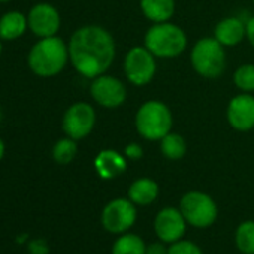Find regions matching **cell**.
I'll list each match as a JSON object with an SVG mask.
<instances>
[{
	"label": "cell",
	"mask_w": 254,
	"mask_h": 254,
	"mask_svg": "<svg viewBox=\"0 0 254 254\" xmlns=\"http://www.w3.org/2000/svg\"><path fill=\"white\" fill-rule=\"evenodd\" d=\"M253 3H254V0H253Z\"/></svg>",
	"instance_id": "836d02e7"
},
{
	"label": "cell",
	"mask_w": 254,
	"mask_h": 254,
	"mask_svg": "<svg viewBox=\"0 0 254 254\" xmlns=\"http://www.w3.org/2000/svg\"><path fill=\"white\" fill-rule=\"evenodd\" d=\"M214 38L223 47H235L245 38V23L238 17L223 18L214 29Z\"/></svg>",
	"instance_id": "9a60e30c"
},
{
	"label": "cell",
	"mask_w": 254,
	"mask_h": 254,
	"mask_svg": "<svg viewBox=\"0 0 254 254\" xmlns=\"http://www.w3.org/2000/svg\"><path fill=\"white\" fill-rule=\"evenodd\" d=\"M186 218L180 208L168 206L157 212L154 218V232L165 244H174L180 241L186 232Z\"/></svg>",
	"instance_id": "8fae6325"
},
{
	"label": "cell",
	"mask_w": 254,
	"mask_h": 254,
	"mask_svg": "<svg viewBox=\"0 0 254 254\" xmlns=\"http://www.w3.org/2000/svg\"><path fill=\"white\" fill-rule=\"evenodd\" d=\"M69 45L62 38H41L29 51L27 64L30 70L41 78L59 75L69 62Z\"/></svg>",
	"instance_id": "7a4b0ae2"
},
{
	"label": "cell",
	"mask_w": 254,
	"mask_h": 254,
	"mask_svg": "<svg viewBox=\"0 0 254 254\" xmlns=\"http://www.w3.org/2000/svg\"><path fill=\"white\" fill-rule=\"evenodd\" d=\"M94 169L102 180H114L126 172L127 162L115 150H102L94 159Z\"/></svg>",
	"instance_id": "5bb4252c"
},
{
	"label": "cell",
	"mask_w": 254,
	"mask_h": 254,
	"mask_svg": "<svg viewBox=\"0 0 254 254\" xmlns=\"http://www.w3.org/2000/svg\"><path fill=\"white\" fill-rule=\"evenodd\" d=\"M124 156H126L127 159H130V160H139V159H142V156H144V148H142L139 144L132 142V144H129V145H126V148H124Z\"/></svg>",
	"instance_id": "484cf974"
},
{
	"label": "cell",
	"mask_w": 254,
	"mask_h": 254,
	"mask_svg": "<svg viewBox=\"0 0 254 254\" xmlns=\"http://www.w3.org/2000/svg\"><path fill=\"white\" fill-rule=\"evenodd\" d=\"M191 66L203 78L214 79L226 70V51L224 47L212 36L199 39L190 54Z\"/></svg>",
	"instance_id": "5b68a950"
},
{
	"label": "cell",
	"mask_w": 254,
	"mask_h": 254,
	"mask_svg": "<svg viewBox=\"0 0 254 254\" xmlns=\"http://www.w3.org/2000/svg\"><path fill=\"white\" fill-rule=\"evenodd\" d=\"M227 121L238 132L254 129V97L250 93H241L227 105Z\"/></svg>",
	"instance_id": "4fadbf2b"
},
{
	"label": "cell",
	"mask_w": 254,
	"mask_h": 254,
	"mask_svg": "<svg viewBox=\"0 0 254 254\" xmlns=\"http://www.w3.org/2000/svg\"><path fill=\"white\" fill-rule=\"evenodd\" d=\"M90 94L97 105L108 109H115L126 102L127 90L118 78L103 73L93 79Z\"/></svg>",
	"instance_id": "30bf717a"
},
{
	"label": "cell",
	"mask_w": 254,
	"mask_h": 254,
	"mask_svg": "<svg viewBox=\"0 0 254 254\" xmlns=\"http://www.w3.org/2000/svg\"><path fill=\"white\" fill-rule=\"evenodd\" d=\"M69 59L78 73L94 79L111 67L115 59V41L102 26H82L69 41Z\"/></svg>",
	"instance_id": "6da1fadb"
},
{
	"label": "cell",
	"mask_w": 254,
	"mask_h": 254,
	"mask_svg": "<svg viewBox=\"0 0 254 254\" xmlns=\"http://www.w3.org/2000/svg\"><path fill=\"white\" fill-rule=\"evenodd\" d=\"M169 247H166V244L163 241L160 242H153L150 245H147V254H168Z\"/></svg>",
	"instance_id": "4316f807"
},
{
	"label": "cell",
	"mask_w": 254,
	"mask_h": 254,
	"mask_svg": "<svg viewBox=\"0 0 254 254\" xmlns=\"http://www.w3.org/2000/svg\"><path fill=\"white\" fill-rule=\"evenodd\" d=\"M3 156H5V142L0 138V160L3 159Z\"/></svg>",
	"instance_id": "f1b7e54d"
},
{
	"label": "cell",
	"mask_w": 254,
	"mask_h": 254,
	"mask_svg": "<svg viewBox=\"0 0 254 254\" xmlns=\"http://www.w3.org/2000/svg\"><path fill=\"white\" fill-rule=\"evenodd\" d=\"M0 54H2V39H0Z\"/></svg>",
	"instance_id": "4dcf8cb0"
},
{
	"label": "cell",
	"mask_w": 254,
	"mask_h": 254,
	"mask_svg": "<svg viewBox=\"0 0 254 254\" xmlns=\"http://www.w3.org/2000/svg\"><path fill=\"white\" fill-rule=\"evenodd\" d=\"M168 254H203L200 247L191 241L180 239L174 244H171Z\"/></svg>",
	"instance_id": "cb8c5ba5"
},
{
	"label": "cell",
	"mask_w": 254,
	"mask_h": 254,
	"mask_svg": "<svg viewBox=\"0 0 254 254\" xmlns=\"http://www.w3.org/2000/svg\"><path fill=\"white\" fill-rule=\"evenodd\" d=\"M135 126L144 139L160 141L172 129V112L166 103L148 100L139 106L135 117Z\"/></svg>",
	"instance_id": "277c9868"
},
{
	"label": "cell",
	"mask_w": 254,
	"mask_h": 254,
	"mask_svg": "<svg viewBox=\"0 0 254 254\" xmlns=\"http://www.w3.org/2000/svg\"><path fill=\"white\" fill-rule=\"evenodd\" d=\"M145 18L153 23H166L174 17L175 0H139Z\"/></svg>",
	"instance_id": "ac0fdd59"
},
{
	"label": "cell",
	"mask_w": 254,
	"mask_h": 254,
	"mask_svg": "<svg viewBox=\"0 0 254 254\" xmlns=\"http://www.w3.org/2000/svg\"><path fill=\"white\" fill-rule=\"evenodd\" d=\"M160 150L168 160H180L186 156L187 145L181 135L169 132L160 139Z\"/></svg>",
	"instance_id": "ffe728a7"
},
{
	"label": "cell",
	"mask_w": 254,
	"mask_h": 254,
	"mask_svg": "<svg viewBox=\"0 0 254 254\" xmlns=\"http://www.w3.org/2000/svg\"><path fill=\"white\" fill-rule=\"evenodd\" d=\"M27 29V17L18 11H9L0 18V39L3 41H17Z\"/></svg>",
	"instance_id": "e0dca14e"
},
{
	"label": "cell",
	"mask_w": 254,
	"mask_h": 254,
	"mask_svg": "<svg viewBox=\"0 0 254 254\" xmlns=\"http://www.w3.org/2000/svg\"><path fill=\"white\" fill-rule=\"evenodd\" d=\"M96 124V111L87 102H76L63 115L62 127L66 136L79 141L87 138Z\"/></svg>",
	"instance_id": "9c48e42d"
},
{
	"label": "cell",
	"mask_w": 254,
	"mask_h": 254,
	"mask_svg": "<svg viewBox=\"0 0 254 254\" xmlns=\"http://www.w3.org/2000/svg\"><path fill=\"white\" fill-rule=\"evenodd\" d=\"M144 45L157 59H174L187 48V36L177 24L154 23L145 33Z\"/></svg>",
	"instance_id": "3957f363"
},
{
	"label": "cell",
	"mask_w": 254,
	"mask_h": 254,
	"mask_svg": "<svg viewBox=\"0 0 254 254\" xmlns=\"http://www.w3.org/2000/svg\"><path fill=\"white\" fill-rule=\"evenodd\" d=\"M29 254H50V247L45 239H33L27 245Z\"/></svg>",
	"instance_id": "d4e9b609"
},
{
	"label": "cell",
	"mask_w": 254,
	"mask_h": 254,
	"mask_svg": "<svg viewBox=\"0 0 254 254\" xmlns=\"http://www.w3.org/2000/svg\"><path fill=\"white\" fill-rule=\"evenodd\" d=\"M235 244L241 253L254 254V221L253 220H247L236 227Z\"/></svg>",
	"instance_id": "44dd1931"
},
{
	"label": "cell",
	"mask_w": 254,
	"mask_h": 254,
	"mask_svg": "<svg viewBox=\"0 0 254 254\" xmlns=\"http://www.w3.org/2000/svg\"><path fill=\"white\" fill-rule=\"evenodd\" d=\"M27 24L38 38H51L60 29V14L50 3H38L29 11Z\"/></svg>",
	"instance_id": "7c38bea8"
},
{
	"label": "cell",
	"mask_w": 254,
	"mask_h": 254,
	"mask_svg": "<svg viewBox=\"0 0 254 254\" xmlns=\"http://www.w3.org/2000/svg\"><path fill=\"white\" fill-rule=\"evenodd\" d=\"M26 239H27V235H26V233H23V236H21V238L18 236V239H17V241H18V242H24Z\"/></svg>",
	"instance_id": "f546056e"
},
{
	"label": "cell",
	"mask_w": 254,
	"mask_h": 254,
	"mask_svg": "<svg viewBox=\"0 0 254 254\" xmlns=\"http://www.w3.org/2000/svg\"><path fill=\"white\" fill-rule=\"evenodd\" d=\"M0 120H2V112H0Z\"/></svg>",
	"instance_id": "d6a6232c"
},
{
	"label": "cell",
	"mask_w": 254,
	"mask_h": 254,
	"mask_svg": "<svg viewBox=\"0 0 254 254\" xmlns=\"http://www.w3.org/2000/svg\"><path fill=\"white\" fill-rule=\"evenodd\" d=\"M233 82L236 88L244 93L254 91V64H242L233 73Z\"/></svg>",
	"instance_id": "603a6c76"
},
{
	"label": "cell",
	"mask_w": 254,
	"mask_h": 254,
	"mask_svg": "<svg viewBox=\"0 0 254 254\" xmlns=\"http://www.w3.org/2000/svg\"><path fill=\"white\" fill-rule=\"evenodd\" d=\"M156 59L157 57L145 45L130 48L124 57L126 78L136 87H144L150 84L157 72Z\"/></svg>",
	"instance_id": "52a82bcc"
},
{
	"label": "cell",
	"mask_w": 254,
	"mask_h": 254,
	"mask_svg": "<svg viewBox=\"0 0 254 254\" xmlns=\"http://www.w3.org/2000/svg\"><path fill=\"white\" fill-rule=\"evenodd\" d=\"M159 196V184L151 178H139L133 181L127 191L129 197L135 205H151Z\"/></svg>",
	"instance_id": "2e32d148"
},
{
	"label": "cell",
	"mask_w": 254,
	"mask_h": 254,
	"mask_svg": "<svg viewBox=\"0 0 254 254\" xmlns=\"http://www.w3.org/2000/svg\"><path fill=\"white\" fill-rule=\"evenodd\" d=\"M180 211L187 224L197 229L209 227L215 223L218 209L214 199L203 191H189L180 200Z\"/></svg>",
	"instance_id": "8992f818"
},
{
	"label": "cell",
	"mask_w": 254,
	"mask_h": 254,
	"mask_svg": "<svg viewBox=\"0 0 254 254\" xmlns=\"http://www.w3.org/2000/svg\"><path fill=\"white\" fill-rule=\"evenodd\" d=\"M111 254H147V245L141 236L126 233L117 238Z\"/></svg>",
	"instance_id": "d6986e66"
},
{
	"label": "cell",
	"mask_w": 254,
	"mask_h": 254,
	"mask_svg": "<svg viewBox=\"0 0 254 254\" xmlns=\"http://www.w3.org/2000/svg\"><path fill=\"white\" fill-rule=\"evenodd\" d=\"M6 2H9V0H0V3H6Z\"/></svg>",
	"instance_id": "1f68e13d"
},
{
	"label": "cell",
	"mask_w": 254,
	"mask_h": 254,
	"mask_svg": "<svg viewBox=\"0 0 254 254\" xmlns=\"http://www.w3.org/2000/svg\"><path fill=\"white\" fill-rule=\"evenodd\" d=\"M78 154V145L76 141L72 138H63L59 139L54 147H53V159L59 163V165H67L70 163Z\"/></svg>",
	"instance_id": "7402d4cb"
},
{
	"label": "cell",
	"mask_w": 254,
	"mask_h": 254,
	"mask_svg": "<svg viewBox=\"0 0 254 254\" xmlns=\"http://www.w3.org/2000/svg\"><path fill=\"white\" fill-rule=\"evenodd\" d=\"M138 217L135 203L127 197H118L105 205L102 211V226L109 233H124L129 230Z\"/></svg>",
	"instance_id": "ba28073f"
},
{
	"label": "cell",
	"mask_w": 254,
	"mask_h": 254,
	"mask_svg": "<svg viewBox=\"0 0 254 254\" xmlns=\"http://www.w3.org/2000/svg\"><path fill=\"white\" fill-rule=\"evenodd\" d=\"M245 38L248 39L250 45L254 48V17L248 18L245 23Z\"/></svg>",
	"instance_id": "83f0119b"
}]
</instances>
